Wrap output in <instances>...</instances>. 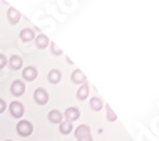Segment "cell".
Masks as SVG:
<instances>
[{
  "label": "cell",
  "mask_w": 159,
  "mask_h": 141,
  "mask_svg": "<svg viewBox=\"0 0 159 141\" xmlns=\"http://www.w3.org/2000/svg\"><path fill=\"white\" fill-rule=\"evenodd\" d=\"M8 65V59L5 57V55L0 54V69H3Z\"/></svg>",
  "instance_id": "19"
},
{
  "label": "cell",
  "mask_w": 159,
  "mask_h": 141,
  "mask_svg": "<svg viewBox=\"0 0 159 141\" xmlns=\"http://www.w3.org/2000/svg\"><path fill=\"white\" fill-rule=\"evenodd\" d=\"M71 80L75 84H83L85 82V75L80 70H74L71 74Z\"/></svg>",
  "instance_id": "13"
},
{
  "label": "cell",
  "mask_w": 159,
  "mask_h": 141,
  "mask_svg": "<svg viewBox=\"0 0 159 141\" xmlns=\"http://www.w3.org/2000/svg\"><path fill=\"white\" fill-rule=\"evenodd\" d=\"M19 37H20V40L23 42H30L34 38V33H33V31L31 28H24V29L20 31Z\"/></svg>",
  "instance_id": "10"
},
{
  "label": "cell",
  "mask_w": 159,
  "mask_h": 141,
  "mask_svg": "<svg viewBox=\"0 0 159 141\" xmlns=\"http://www.w3.org/2000/svg\"><path fill=\"white\" fill-rule=\"evenodd\" d=\"M7 109V103H5V100L0 98V114H2L3 112H5Z\"/></svg>",
  "instance_id": "21"
},
{
  "label": "cell",
  "mask_w": 159,
  "mask_h": 141,
  "mask_svg": "<svg viewBox=\"0 0 159 141\" xmlns=\"http://www.w3.org/2000/svg\"><path fill=\"white\" fill-rule=\"evenodd\" d=\"M50 41H48V38L45 36V34H39L37 38H36V45L38 48H46L48 46Z\"/></svg>",
  "instance_id": "15"
},
{
  "label": "cell",
  "mask_w": 159,
  "mask_h": 141,
  "mask_svg": "<svg viewBox=\"0 0 159 141\" xmlns=\"http://www.w3.org/2000/svg\"><path fill=\"white\" fill-rule=\"evenodd\" d=\"M88 94H89V85L88 84H83L80 88H79V90L76 93V97H78L79 100H84V99H87Z\"/></svg>",
  "instance_id": "14"
},
{
  "label": "cell",
  "mask_w": 159,
  "mask_h": 141,
  "mask_svg": "<svg viewBox=\"0 0 159 141\" xmlns=\"http://www.w3.org/2000/svg\"><path fill=\"white\" fill-rule=\"evenodd\" d=\"M106 108H107V120H108L110 122L116 121V120H117V116H116V113L112 111V108H111L110 106H107Z\"/></svg>",
  "instance_id": "18"
},
{
  "label": "cell",
  "mask_w": 159,
  "mask_h": 141,
  "mask_svg": "<svg viewBox=\"0 0 159 141\" xmlns=\"http://www.w3.org/2000/svg\"><path fill=\"white\" fill-rule=\"evenodd\" d=\"M47 79H48V82L52 83V84H57V83L61 80V73H60L59 70H56V69L51 70V71L48 73V75H47Z\"/></svg>",
  "instance_id": "12"
},
{
  "label": "cell",
  "mask_w": 159,
  "mask_h": 141,
  "mask_svg": "<svg viewBox=\"0 0 159 141\" xmlns=\"http://www.w3.org/2000/svg\"><path fill=\"white\" fill-rule=\"evenodd\" d=\"M48 121L52 123H61L62 122V114L57 109H52L48 113Z\"/></svg>",
  "instance_id": "11"
},
{
  "label": "cell",
  "mask_w": 159,
  "mask_h": 141,
  "mask_svg": "<svg viewBox=\"0 0 159 141\" xmlns=\"http://www.w3.org/2000/svg\"><path fill=\"white\" fill-rule=\"evenodd\" d=\"M5 141H11V140H5Z\"/></svg>",
  "instance_id": "22"
},
{
  "label": "cell",
  "mask_w": 159,
  "mask_h": 141,
  "mask_svg": "<svg viewBox=\"0 0 159 141\" xmlns=\"http://www.w3.org/2000/svg\"><path fill=\"white\" fill-rule=\"evenodd\" d=\"M9 113L11 114V117L14 118H22V116L24 114V107L23 104L20 103V102L18 100H14L11 102V103L9 104Z\"/></svg>",
  "instance_id": "3"
},
{
  "label": "cell",
  "mask_w": 159,
  "mask_h": 141,
  "mask_svg": "<svg viewBox=\"0 0 159 141\" xmlns=\"http://www.w3.org/2000/svg\"><path fill=\"white\" fill-rule=\"evenodd\" d=\"M16 130H17V132H18L19 136H22V137H28V136H31L32 132H33V126H32V123H31L30 121H27V120H20V121L18 122L17 127H16Z\"/></svg>",
  "instance_id": "1"
},
{
  "label": "cell",
  "mask_w": 159,
  "mask_h": 141,
  "mask_svg": "<svg viewBox=\"0 0 159 141\" xmlns=\"http://www.w3.org/2000/svg\"><path fill=\"white\" fill-rule=\"evenodd\" d=\"M8 65L11 70H19L22 66H23V60L20 56H17V55H13L9 61H8Z\"/></svg>",
  "instance_id": "9"
},
{
  "label": "cell",
  "mask_w": 159,
  "mask_h": 141,
  "mask_svg": "<svg viewBox=\"0 0 159 141\" xmlns=\"http://www.w3.org/2000/svg\"><path fill=\"white\" fill-rule=\"evenodd\" d=\"M90 107H92V109H94V111H101L102 107H103V103H102V100L99 98L94 97V98L90 99Z\"/></svg>",
  "instance_id": "17"
},
{
  "label": "cell",
  "mask_w": 159,
  "mask_h": 141,
  "mask_svg": "<svg viewBox=\"0 0 159 141\" xmlns=\"http://www.w3.org/2000/svg\"><path fill=\"white\" fill-rule=\"evenodd\" d=\"M80 116V112L79 109H76L75 107H70L65 111V118L68 122H73V121H76Z\"/></svg>",
  "instance_id": "8"
},
{
  "label": "cell",
  "mask_w": 159,
  "mask_h": 141,
  "mask_svg": "<svg viewBox=\"0 0 159 141\" xmlns=\"http://www.w3.org/2000/svg\"><path fill=\"white\" fill-rule=\"evenodd\" d=\"M25 92V85L22 80H14L10 85V93L14 97H20Z\"/></svg>",
  "instance_id": "5"
},
{
  "label": "cell",
  "mask_w": 159,
  "mask_h": 141,
  "mask_svg": "<svg viewBox=\"0 0 159 141\" xmlns=\"http://www.w3.org/2000/svg\"><path fill=\"white\" fill-rule=\"evenodd\" d=\"M73 131V125L71 122H68V121H64L60 123V132L62 135H68Z\"/></svg>",
  "instance_id": "16"
},
{
  "label": "cell",
  "mask_w": 159,
  "mask_h": 141,
  "mask_svg": "<svg viewBox=\"0 0 159 141\" xmlns=\"http://www.w3.org/2000/svg\"><path fill=\"white\" fill-rule=\"evenodd\" d=\"M75 136L78 139V141H93L90 135V129L87 125H80L75 130Z\"/></svg>",
  "instance_id": "2"
},
{
  "label": "cell",
  "mask_w": 159,
  "mask_h": 141,
  "mask_svg": "<svg viewBox=\"0 0 159 141\" xmlns=\"http://www.w3.org/2000/svg\"><path fill=\"white\" fill-rule=\"evenodd\" d=\"M37 75H38V71H37V69L34 66H27L22 71L23 79H25L27 82H33L37 78Z\"/></svg>",
  "instance_id": "6"
},
{
  "label": "cell",
  "mask_w": 159,
  "mask_h": 141,
  "mask_svg": "<svg viewBox=\"0 0 159 141\" xmlns=\"http://www.w3.org/2000/svg\"><path fill=\"white\" fill-rule=\"evenodd\" d=\"M51 51H52V54H55V55H61L62 54V51L60 48H57V46L55 43H51Z\"/></svg>",
  "instance_id": "20"
},
{
  "label": "cell",
  "mask_w": 159,
  "mask_h": 141,
  "mask_svg": "<svg viewBox=\"0 0 159 141\" xmlns=\"http://www.w3.org/2000/svg\"><path fill=\"white\" fill-rule=\"evenodd\" d=\"M33 98H34V102L39 106H45L47 102H48V93L43 88H37L34 90V94H33Z\"/></svg>",
  "instance_id": "4"
},
{
  "label": "cell",
  "mask_w": 159,
  "mask_h": 141,
  "mask_svg": "<svg viewBox=\"0 0 159 141\" xmlns=\"http://www.w3.org/2000/svg\"><path fill=\"white\" fill-rule=\"evenodd\" d=\"M7 18L10 22V24H17L20 20V13L16 8H9L7 11Z\"/></svg>",
  "instance_id": "7"
}]
</instances>
